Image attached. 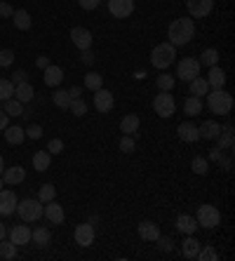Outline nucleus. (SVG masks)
<instances>
[{
	"instance_id": "f257e3e1",
	"label": "nucleus",
	"mask_w": 235,
	"mask_h": 261,
	"mask_svg": "<svg viewBox=\"0 0 235 261\" xmlns=\"http://www.w3.org/2000/svg\"><path fill=\"white\" fill-rule=\"evenodd\" d=\"M193 36H195V24H193V19H186V17L174 19L167 29V38L174 47L176 45H188L193 40Z\"/></svg>"
},
{
	"instance_id": "f03ea898",
	"label": "nucleus",
	"mask_w": 235,
	"mask_h": 261,
	"mask_svg": "<svg viewBox=\"0 0 235 261\" xmlns=\"http://www.w3.org/2000/svg\"><path fill=\"white\" fill-rule=\"evenodd\" d=\"M207 109L214 113V116H228L233 111V97L223 90H214L212 94H207Z\"/></svg>"
},
{
	"instance_id": "7ed1b4c3",
	"label": "nucleus",
	"mask_w": 235,
	"mask_h": 261,
	"mask_svg": "<svg viewBox=\"0 0 235 261\" xmlns=\"http://www.w3.org/2000/svg\"><path fill=\"white\" fill-rule=\"evenodd\" d=\"M176 59V49L172 43H160L153 47L151 52V64L155 68H160V71H165V68H169L172 64H174Z\"/></svg>"
},
{
	"instance_id": "20e7f679",
	"label": "nucleus",
	"mask_w": 235,
	"mask_h": 261,
	"mask_svg": "<svg viewBox=\"0 0 235 261\" xmlns=\"http://www.w3.org/2000/svg\"><path fill=\"white\" fill-rule=\"evenodd\" d=\"M17 214L24 221H38L42 217V202L33 200V198H26V200L17 202Z\"/></svg>"
},
{
	"instance_id": "39448f33",
	"label": "nucleus",
	"mask_w": 235,
	"mask_h": 261,
	"mask_svg": "<svg viewBox=\"0 0 235 261\" xmlns=\"http://www.w3.org/2000/svg\"><path fill=\"white\" fill-rule=\"evenodd\" d=\"M195 221H198V226H202V228H217L219 221H221V212L212 205H202V207H198Z\"/></svg>"
},
{
	"instance_id": "423d86ee",
	"label": "nucleus",
	"mask_w": 235,
	"mask_h": 261,
	"mask_svg": "<svg viewBox=\"0 0 235 261\" xmlns=\"http://www.w3.org/2000/svg\"><path fill=\"white\" fill-rule=\"evenodd\" d=\"M153 111H155L160 118H172L176 111V101L172 94H167V92H160L155 99H153Z\"/></svg>"
},
{
	"instance_id": "0eeeda50",
	"label": "nucleus",
	"mask_w": 235,
	"mask_h": 261,
	"mask_svg": "<svg viewBox=\"0 0 235 261\" xmlns=\"http://www.w3.org/2000/svg\"><path fill=\"white\" fill-rule=\"evenodd\" d=\"M176 75H179L181 80L191 83L193 78H198V75H200V61L198 59H184V61H179Z\"/></svg>"
},
{
	"instance_id": "6e6552de",
	"label": "nucleus",
	"mask_w": 235,
	"mask_h": 261,
	"mask_svg": "<svg viewBox=\"0 0 235 261\" xmlns=\"http://www.w3.org/2000/svg\"><path fill=\"white\" fill-rule=\"evenodd\" d=\"M109 12L115 19H127L134 12V0H109Z\"/></svg>"
},
{
	"instance_id": "1a4fd4ad",
	"label": "nucleus",
	"mask_w": 235,
	"mask_h": 261,
	"mask_svg": "<svg viewBox=\"0 0 235 261\" xmlns=\"http://www.w3.org/2000/svg\"><path fill=\"white\" fill-rule=\"evenodd\" d=\"M71 43L83 52V49H90L92 47V33L83 26H73L71 29Z\"/></svg>"
},
{
	"instance_id": "9d476101",
	"label": "nucleus",
	"mask_w": 235,
	"mask_h": 261,
	"mask_svg": "<svg viewBox=\"0 0 235 261\" xmlns=\"http://www.w3.org/2000/svg\"><path fill=\"white\" fill-rule=\"evenodd\" d=\"M113 106H115L113 92H111V90H103V87H99L97 94H94V109H97L99 113H109Z\"/></svg>"
},
{
	"instance_id": "9b49d317",
	"label": "nucleus",
	"mask_w": 235,
	"mask_h": 261,
	"mask_svg": "<svg viewBox=\"0 0 235 261\" xmlns=\"http://www.w3.org/2000/svg\"><path fill=\"white\" fill-rule=\"evenodd\" d=\"M186 7H188V12H191V17L202 19L212 12L214 0H186Z\"/></svg>"
},
{
	"instance_id": "f8f14e48",
	"label": "nucleus",
	"mask_w": 235,
	"mask_h": 261,
	"mask_svg": "<svg viewBox=\"0 0 235 261\" xmlns=\"http://www.w3.org/2000/svg\"><path fill=\"white\" fill-rule=\"evenodd\" d=\"M73 238H75V243L80 245V247H90L92 243H94V226L87 221V224H80L75 226V233H73Z\"/></svg>"
},
{
	"instance_id": "ddd939ff",
	"label": "nucleus",
	"mask_w": 235,
	"mask_h": 261,
	"mask_svg": "<svg viewBox=\"0 0 235 261\" xmlns=\"http://www.w3.org/2000/svg\"><path fill=\"white\" fill-rule=\"evenodd\" d=\"M42 217H47L49 224H61V221L66 219V214H64V207H61L59 202L49 200L42 205Z\"/></svg>"
},
{
	"instance_id": "4468645a",
	"label": "nucleus",
	"mask_w": 235,
	"mask_h": 261,
	"mask_svg": "<svg viewBox=\"0 0 235 261\" xmlns=\"http://www.w3.org/2000/svg\"><path fill=\"white\" fill-rule=\"evenodd\" d=\"M17 195H14V191L10 189H3L0 191V214L3 217H10V214H14V210H17Z\"/></svg>"
},
{
	"instance_id": "2eb2a0df",
	"label": "nucleus",
	"mask_w": 235,
	"mask_h": 261,
	"mask_svg": "<svg viewBox=\"0 0 235 261\" xmlns=\"http://www.w3.org/2000/svg\"><path fill=\"white\" fill-rule=\"evenodd\" d=\"M158 236H160V226L155 221H141L139 224V238L146 240V243H155Z\"/></svg>"
},
{
	"instance_id": "dca6fc26",
	"label": "nucleus",
	"mask_w": 235,
	"mask_h": 261,
	"mask_svg": "<svg viewBox=\"0 0 235 261\" xmlns=\"http://www.w3.org/2000/svg\"><path fill=\"white\" fill-rule=\"evenodd\" d=\"M179 139L186 141V144H195V141L200 139L198 125H193V122H181L179 125Z\"/></svg>"
},
{
	"instance_id": "f3484780",
	"label": "nucleus",
	"mask_w": 235,
	"mask_h": 261,
	"mask_svg": "<svg viewBox=\"0 0 235 261\" xmlns=\"http://www.w3.org/2000/svg\"><path fill=\"white\" fill-rule=\"evenodd\" d=\"M0 174H3V181L10 184V186L21 184L26 179V170H24V167H19V165H14V167H10V170H3Z\"/></svg>"
},
{
	"instance_id": "a211bd4d",
	"label": "nucleus",
	"mask_w": 235,
	"mask_h": 261,
	"mask_svg": "<svg viewBox=\"0 0 235 261\" xmlns=\"http://www.w3.org/2000/svg\"><path fill=\"white\" fill-rule=\"evenodd\" d=\"M45 71V75H42V80H45V85L49 87H57L64 80V71H61L59 66H55V64H49L47 68H42Z\"/></svg>"
},
{
	"instance_id": "6ab92c4d",
	"label": "nucleus",
	"mask_w": 235,
	"mask_h": 261,
	"mask_svg": "<svg viewBox=\"0 0 235 261\" xmlns=\"http://www.w3.org/2000/svg\"><path fill=\"white\" fill-rule=\"evenodd\" d=\"M10 240H12L14 245H29L31 243V228L29 226H14L12 231H10Z\"/></svg>"
},
{
	"instance_id": "aec40b11",
	"label": "nucleus",
	"mask_w": 235,
	"mask_h": 261,
	"mask_svg": "<svg viewBox=\"0 0 235 261\" xmlns=\"http://www.w3.org/2000/svg\"><path fill=\"white\" fill-rule=\"evenodd\" d=\"M176 228H179L181 233H186V236H193V233L198 231V221H195V217H191V214H181V217L176 219Z\"/></svg>"
},
{
	"instance_id": "412c9836",
	"label": "nucleus",
	"mask_w": 235,
	"mask_h": 261,
	"mask_svg": "<svg viewBox=\"0 0 235 261\" xmlns=\"http://www.w3.org/2000/svg\"><path fill=\"white\" fill-rule=\"evenodd\" d=\"M207 85L214 87V90H221L223 85H226V73L221 71L219 66H210V75H207Z\"/></svg>"
},
{
	"instance_id": "4be33fe9",
	"label": "nucleus",
	"mask_w": 235,
	"mask_h": 261,
	"mask_svg": "<svg viewBox=\"0 0 235 261\" xmlns=\"http://www.w3.org/2000/svg\"><path fill=\"white\" fill-rule=\"evenodd\" d=\"M219 129H221V125H219L217 120H205V122H202V125L198 127V132H200V137H202V139L212 141V139H217Z\"/></svg>"
},
{
	"instance_id": "5701e85b",
	"label": "nucleus",
	"mask_w": 235,
	"mask_h": 261,
	"mask_svg": "<svg viewBox=\"0 0 235 261\" xmlns=\"http://www.w3.org/2000/svg\"><path fill=\"white\" fill-rule=\"evenodd\" d=\"M217 141H219V148H233V141H235L233 125H226V127H221V129H219V134H217Z\"/></svg>"
},
{
	"instance_id": "b1692460",
	"label": "nucleus",
	"mask_w": 235,
	"mask_h": 261,
	"mask_svg": "<svg viewBox=\"0 0 235 261\" xmlns=\"http://www.w3.org/2000/svg\"><path fill=\"white\" fill-rule=\"evenodd\" d=\"M33 94H36V90H33V85H29V80H26V83L14 85V99H19L21 103L31 101V99H33Z\"/></svg>"
},
{
	"instance_id": "393cba45",
	"label": "nucleus",
	"mask_w": 235,
	"mask_h": 261,
	"mask_svg": "<svg viewBox=\"0 0 235 261\" xmlns=\"http://www.w3.org/2000/svg\"><path fill=\"white\" fill-rule=\"evenodd\" d=\"M5 139H7V144H21V141L26 139V132L19 125H7L5 127Z\"/></svg>"
},
{
	"instance_id": "a878e982",
	"label": "nucleus",
	"mask_w": 235,
	"mask_h": 261,
	"mask_svg": "<svg viewBox=\"0 0 235 261\" xmlns=\"http://www.w3.org/2000/svg\"><path fill=\"white\" fill-rule=\"evenodd\" d=\"M49 163H52V155H49V151H38V153H33V170L47 172V170H49Z\"/></svg>"
},
{
	"instance_id": "bb28decb",
	"label": "nucleus",
	"mask_w": 235,
	"mask_h": 261,
	"mask_svg": "<svg viewBox=\"0 0 235 261\" xmlns=\"http://www.w3.org/2000/svg\"><path fill=\"white\" fill-rule=\"evenodd\" d=\"M49 238H52V233H49V228H45V226H38L36 231H31V240H33L38 247H47Z\"/></svg>"
},
{
	"instance_id": "cd10ccee",
	"label": "nucleus",
	"mask_w": 235,
	"mask_h": 261,
	"mask_svg": "<svg viewBox=\"0 0 235 261\" xmlns=\"http://www.w3.org/2000/svg\"><path fill=\"white\" fill-rule=\"evenodd\" d=\"M12 19H14V26H17L19 31H29L31 29V14L26 12V10H14V14H12Z\"/></svg>"
},
{
	"instance_id": "c85d7f7f",
	"label": "nucleus",
	"mask_w": 235,
	"mask_h": 261,
	"mask_svg": "<svg viewBox=\"0 0 235 261\" xmlns=\"http://www.w3.org/2000/svg\"><path fill=\"white\" fill-rule=\"evenodd\" d=\"M3 111H5L7 116H24V103L19 101V99H7V101H3Z\"/></svg>"
},
{
	"instance_id": "c756f323",
	"label": "nucleus",
	"mask_w": 235,
	"mask_h": 261,
	"mask_svg": "<svg viewBox=\"0 0 235 261\" xmlns=\"http://www.w3.org/2000/svg\"><path fill=\"white\" fill-rule=\"evenodd\" d=\"M198 252H200V243L193 236H188L186 240H184V256H186V259H198Z\"/></svg>"
},
{
	"instance_id": "7c9ffc66",
	"label": "nucleus",
	"mask_w": 235,
	"mask_h": 261,
	"mask_svg": "<svg viewBox=\"0 0 235 261\" xmlns=\"http://www.w3.org/2000/svg\"><path fill=\"white\" fill-rule=\"evenodd\" d=\"M184 111H186L188 116H200V113H202V101H200V97L191 94V97L184 101Z\"/></svg>"
},
{
	"instance_id": "2f4dec72",
	"label": "nucleus",
	"mask_w": 235,
	"mask_h": 261,
	"mask_svg": "<svg viewBox=\"0 0 235 261\" xmlns=\"http://www.w3.org/2000/svg\"><path fill=\"white\" fill-rule=\"evenodd\" d=\"M139 129V116H134V113H129V116H125L120 120V132L125 134H134Z\"/></svg>"
},
{
	"instance_id": "473e14b6",
	"label": "nucleus",
	"mask_w": 235,
	"mask_h": 261,
	"mask_svg": "<svg viewBox=\"0 0 235 261\" xmlns=\"http://www.w3.org/2000/svg\"><path fill=\"white\" fill-rule=\"evenodd\" d=\"M207 92H210V85H207V80L202 78V75L191 80V94H193V97H202Z\"/></svg>"
},
{
	"instance_id": "72a5a7b5",
	"label": "nucleus",
	"mask_w": 235,
	"mask_h": 261,
	"mask_svg": "<svg viewBox=\"0 0 235 261\" xmlns=\"http://www.w3.org/2000/svg\"><path fill=\"white\" fill-rule=\"evenodd\" d=\"M85 87H87V90H92V92H97L99 87H103V75H101V73L90 71L87 75H85Z\"/></svg>"
},
{
	"instance_id": "f704fd0d",
	"label": "nucleus",
	"mask_w": 235,
	"mask_h": 261,
	"mask_svg": "<svg viewBox=\"0 0 235 261\" xmlns=\"http://www.w3.org/2000/svg\"><path fill=\"white\" fill-rule=\"evenodd\" d=\"M55 195H57V189L52 186V184H42L40 191H38V200H40L42 205H45V202L55 200Z\"/></svg>"
},
{
	"instance_id": "c9c22d12",
	"label": "nucleus",
	"mask_w": 235,
	"mask_h": 261,
	"mask_svg": "<svg viewBox=\"0 0 235 261\" xmlns=\"http://www.w3.org/2000/svg\"><path fill=\"white\" fill-rule=\"evenodd\" d=\"M0 256L3 259H14L17 256V245L12 240H0Z\"/></svg>"
},
{
	"instance_id": "e433bc0d",
	"label": "nucleus",
	"mask_w": 235,
	"mask_h": 261,
	"mask_svg": "<svg viewBox=\"0 0 235 261\" xmlns=\"http://www.w3.org/2000/svg\"><path fill=\"white\" fill-rule=\"evenodd\" d=\"M12 94H14V83L7 78H0V101L12 99Z\"/></svg>"
},
{
	"instance_id": "4c0bfd02",
	"label": "nucleus",
	"mask_w": 235,
	"mask_h": 261,
	"mask_svg": "<svg viewBox=\"0 0 235 261\" xmlns=\"http://www.w3.org/2000/svg\"><path fill=\"white\" fill-rule=\"evenodd\" d=\"M191 170H193L195 174H207V172H210V163H207V158H202V155H195L193 163H191Z\"/></svg>"
},
{
	"instance_id": "58836bf2",
	"label": "nucleus",
	"mask_w": 235,
	"mask_h": 261,
	"mask_svg": "<svg viewBox=\"0 0 235 261\" xmlns=\"http://www.w3.org/2000/svg\"><path fill=\"white\" fill-rule=\"evenodd\" d=\"M52 99H55V106H59V109H68V106H71L68 90H57L55 94H52Z\"/></svg>"
},
{
	"instance_id": "ea45409f",
	"label": "nucleus",
	"mask_w": 235,
	"mask_h": 261,
	"mask_svg": "<svg viewBox=\"0 0 235 261\" xmlns=\"http://www.w3.org/2000/svg\"><path fill=\"white\" fill-rule=\"evenodd\" d=\"M155 85L160 92H169L172 87H174V75H167V73H163V75H158Z\"/></svg>"
},
{
	"instance_id": "a19ab883",
	"label": "nucleus",
	"mask_w": 235,
	"mask_h": 261,
	"mask_svg": "<svg viewBox=\"0 0 235 261\" xmlns=\"http://www.w3.org/2000/svg\"><path fill=\"white\" fill-rule=\"evenodd\" d=\"M68 109H71V113H73V116L83 118L85 113H87V103H85L83 99H71V106H68Z\"/></svg>"
},
{
	"instance_id": "79ce46f5",
	"label": "nucleus",
	"mask_w": 235,
	"mask_h": 261,
	"mask_svg": "<svg viewBox=\"0 0 235 261\" xmlns=\"http://www.w3.org/2000/svg\"><path fill=\"white\" fill-rule=\"evenodd\" d=\"M198 259H200V261H217V259H219V252H217L214 247H200Z\"/></svg>"
},
{
	"instance_id": "37998d69",
	"label": "nucleus",
	"mask_w": 235,
	"mask_h": 261,
	"mask_svg": "<svg viewBox=\"0 0 235 261\" xmlns=\"http://www.w3.org/2000/svg\"><path fill=\"white\" fill-rule=\"evenodd\" d=\"M217 61H219V52L214 47L202 52V64H205V66H217Z\"/></svg>"
},
{
	"instance_id": "c03bdc74",
	"label": "nucleus",
	"mask_w": 235,
	"mask_h": 261,
	"mask_svg": "<svg viewBox=\"0 0 235 261\" xmlns=\"http://www.w3.org/2000/svg\"><path fill=\"white\" fill-rule=\"evenodd\" d=\"M134 148H137V144H134L132 134H125V137L120 139V151L122 153H134Z\"/></svg>"
},
{
	"instance_id": "a18cd8bd",
	"label": "nucleus",
	"mask_w": 235,
	"mask_h": 261,
	"mask_svg": "<svg viewBox=\"0 0 235 261\" xmlns=\"http://www.w3.org/2000/svg\"><path fill=\"white\" fill-rule=\"evenodd\" d=\"M12 61H14V52H12V49H0V66H3V68L12 66Z\"/></svg>"
},
{
	"instance_id": "49530a36",
	"label": "nucleus",
	"mask_w": 235,
	"mask_h": 261,
	"mask_svg": "<svg viewBox=\"0 0 235 261\" xmlns=\"http://www.w3.org/2000/svg\"><path fill=\"white\" fill-rule=\"evenodd\" d=\"M47 151H49V155H59V153L64 151V141L61 139H49Z\"/></svg>"
},
{
	"instance_id": "de8ad7c7",
	"label": "nucleus",
	"mask_w": 235,
	"mask_h": 261,
	"mask_svg": "<svg viewBox=\"0 0 235 261\" xmlns=\"http://www.w3.org/2000/svg\"><path fill=\"white\" fill-rule=\"evenodd\" d=\"M155 243H158V247H160V249H163V252H172V247H174V243H172V238H167V236H158V240H155Z\"/></svg>"
},
{
	"instance_id": "09e8293b",
	"label": "nucleus",
	"mask_w": 235,
	"mask_h": 261,
	"mask_svg": "<svg viewBox=\"0 0 235 261\" xmlns=\"http://www.w3.org/2000/svg\"><path fill=\"white\" fill-rule=\"evenodd\" d=\"M14 14V7L10 5V3H5V0H0V17L3 19H12Z\"/></svg>"
},
{
	"instance_id": "8fccbe9b",
	"label": "nucleus",
	"mask_w": 235,
	"mask_h": 261,
	"mask_svg": "<svg viewBox=\"0 0 235 261\" xmlns=\"http://www.w3.org/2000/svg\"><path fill=\"white\" fill-rule=\"evenodd\" d=\"M24 132H26V137H29V139H40V137H42V127H40V125H29V129H24Z\"/></svg>"
},
{
	"instance_id": "3c124183",
	"label": "nucleus",
	"mask_w": 235,
	"mask_h": 261,
	"mask_svg": "<svg viewBox=\"0 0 235 261\" xmlns=\"http://www.w3.org/2000/svg\"><path fill=\"white\" fill-rule=\"evenodd\" d=\"M26 80H29V73H26L24 68H17V71H14V75H12V83H14V85H19V83H26Z\"/></svg>"
},
{
	"instance_id": "603ef678",
	"label": "nucleus",
	"mask_w": 235,
	"mask_h": 261,
	"mask_svg": "<svg viewBox=\"0 0 235 261\" xmlns=\"http://www.w3.org/2000/svg\"><path fill=\"white\" fill-rule=\"evenodd\" d=\"M99 3H101V0H78V5L83 7V10H97Z\"/></svg>"
},
{
	"instance_id": "864d4df0",
	"label": "nucleus",
	"mask_w": 235,
	"mask_h": 261,
	"mask_svg": "<svg viewBox=\"0 0 235 261\" xmlns=\"http://www.w3.org/2000/svg\"><path fill=\"white\" fill-rule=\"evenodd\" d=\"M80 59H83V64L92 66V64H94V55H92V49H83V55H80Z\"/></svg>"
},
{
	"instance_id": "5fc2aeb1",
	"label": "nucleus",
	"mask_w": 235,
	"mask_h": 261,
	"mask_svg": "<svg viewBox=\"0 0 235 261\" xmlns=\"http://www.w3.org/2000/svg\"><path fill=\"white\" fill-rule=\"evenodd\" d=\"M10 125V116H7L5 111H0V129H5Z\"/></svg>"
},
{
	"instance_id": "6e6d98bb",
	"label": "nucleus",
	"mask_w": 235,
	"mask_h": 261,
	"mask_svg": "<svg viewBox=\"0 0 235 261\" xmlns=\"http://www.w3.org/2000/svg\"><path fill=\"white\" fill-rule=\"evenodd\" d=\"M80 94H83V87H71L68 90V97L71 99H80Z\"/></svg>"
},
{
	"instance_id": "4d7b16f0",
	"label": "nucleus",
	"mask_w": 235,
	"mask_h": 261,
	"mask_svg": "<svg viewBox=\"0 0 235 261\" xmlns=\"http://www.w3.org/2000/svg\"><path fill=\"white\" fill-rule=\"evenodd\" d=\"M36 64H38V68H47L49 66V59H47V57H38Z\"/></svg>"
},
{
	"instance_id": "13d9d810",
	"label": "nucleus",
	"mask_w": 235,
	"mask_h": 261,
	"mask_svg": "<svg viewBox=\"0 0 235 261\" xmlns=\"http://www.w3.org/2000/svg\"><path fill=\"white\" fill-rule=\"evenodd\" d=\"M5 238H7V228H5V224L0 221V240H5Z\"/></svg>"
},
{
	"instance_id": "bf43d9fd",
	"label": "nucleus",
	"mask_w": 235,
	"mask_h": 261,
	"mask_svg": "<svg viewBox=\"0 0 235 261\" xmlns=\"http://www.w3.org/2000/svg\"><path fill=\"white\" fill-rule=\"evenodd\" d=\"M5 170V163H3V155H0V172Z\"/></svg>"
},
{
	"instance_id": "052dcab7",
	"label": "nucleus",
	"mask_w": 235,
	"mask_h": 261,
	"mask_svg": "<svg viewBox=\"0 0 235 261\" xmlns=\"http://www.w3.org/2000/svg\"><path fill=\"white\" fill-rule=\"evenodd\" d=\"M3 184H5V181H3V176H0V191H3Z\"/></svg>"
}]
</instances>
